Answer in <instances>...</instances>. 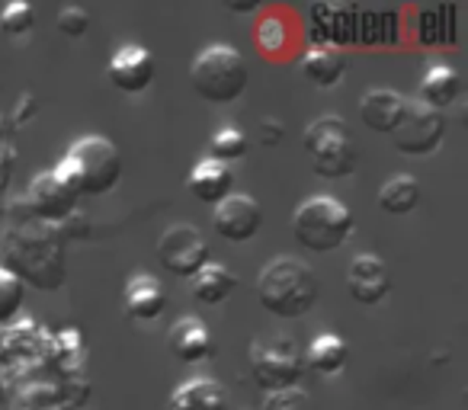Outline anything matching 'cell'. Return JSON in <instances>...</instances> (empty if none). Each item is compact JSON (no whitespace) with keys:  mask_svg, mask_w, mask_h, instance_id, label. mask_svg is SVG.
<instances>
[{"mask_svg":"<svg viewBox=\"0 0 468 410\" xmlns=\"http://www.w3.org/2000/svg\"><path fill=\"white\" fill-rule=\"evenodd\" d=\"M305 365L318 375H340L350 363V343L337 333H321L308 343V350L302 352Z\"/></svg>","mask_w":468,"mask_h":410,"instance_id":"21","label":"cell"},{"mask_svg":"<svg viewBox=\"0 0 468 410\" xmlns=\"http://www.w3.org/2000/svg\"><path fill=\"white\" fill-rule=\"evenodd\" d=\"M263 410H318V404L305 388H286L263 397Z\"/></svg>","mask_w":468,"mask_h":410,"instance_id":"29","label":"cell"},{"mask_svg":"<svg viewBox=\"0 0 468 410\" xmlns=\"http://www.w3.org/2000/svg\"><path fill=\"white\" fill-rule=\"evenodd\" d=\"M154 55L148 52L144 46H122L112 52L110 65H106V78L116 90L122 93H144L154 80Z\"/></svg>","mask_w":468,"mask_h":410,"instance_id":"12","label":"cell"},{"mask_svg":"<svg viewBox=\"0 0 468 410\" xmlns=\"http://www.w3.org/2000/svg\"><path fill=\"white\" fill-rule=\"evenodd\" d=\"M302 144H305L314 173L324 180H340V176H350L356 170V144H353L350 129L340 116L327 112V116L308 122Z\"/></svg>","mask_w":468,"mask_h":410,"instance_id":"6","label":"cell"},{"mask_svg":"<svg viewBox=\"0 0 468 410\" xmlns=\"http://www.w3.org/2000/svg\"><path fill=\"white\" fill-rule=\"evenodd\" d=\"M189 289H193L196 301H202V305H221V301L231 299V292L238 289V276H234L225 263L208 260L206 267L189 279Z\"/></svg>","mask_w":468,"mask_h":410,"instance_id":"23","label":"cell"},{"mask_svg":"<svg viewBox=\"0 0 468 410\" xmlns=\"http://www.w3.org/2000/svg\"><path fill=\"white\" fill-rule=\"evenodd\" d=\"M55 173L68 189L80 195H106L116 189L119 176H122V154H119L116 142L103 135H84L65 151Z\"/></svg>","mask_w":468,"mask_h":410,"instance_id":"3","label":"cell"},{"mask_svg":"<svg viewBox=\"0 0 468 410\" xmlns=\"http://www.w3.org/2000/svg\"><path fill=\"white\" fill-rule=\"evenodd\" d=\"M14 365V356H10V346H7V333H4V327H0V375Z\"/></svg>","mask_w":468,"mask_h":410,"instance_id":"34","label":"cell"},{"mask_svg":"<svg viewBox=\"0 0 468 410\" xmlns=\"http://www.w3.org/2000/svg\"><path fill=\"white\" fill-rule=\"evenodd\" d=\"M302 74H305L308 84L321 87V90H331L344 80L346 74V55L334 46H312L299 61Z\"/></svg>","mask_w":468,"mask_h":410,"instance_id":"20","label":"cell"},{"mask_svg":"<svg viewBox=\"0 0 468 410\" xmlns=\"http://www.w3.org/2000/svg\"><path fill=\"white\" fill-rule=\"evenodd\" d=\"M346 289L356 305H378L391 292V273L378 254H356L346 269Z\"/></svg>","mask_w":468,"mask_h":410,"instance_id":"13","label":"cell"},{"mask_svg":"<svg viewBox=\"0 0 468 410\" xmlns=\"http://www.w3.org/2000/svg\"><path fill=\"white\" fill-rule=\"evenodd\" d=\"M42 359H46V365L58 378H78L87 363V350H84V343H80V333L71 331V327L58 333H48Z\"/></svg>","mask_w":468,"mask_h":410,"instance_id":"18","label":"cell"},{"mask_svg":"<svg viewBox=\"0 0 468 410\" xmlns=\"http://www.w3.org/2000/svg\"><path fill=\"white\" fill-rule=\"evenodd\" d=\"M157 260L167 273L180 276V279H193L208 260H212V247H208L206 235L196 225L176 222L157 241Z\"/></svg>","mask_w":468,"mask_h":410,"instance_id":"8","label":"cell"},{"mask_svg":"<svg viewBox=\"0 0 468 410\" xmlns=\"http://www.w3.org/2000/svg\"><path fill=\"white\" fill-rule=\"evenodd\" d=\"M356 218H353L350 205L327 193L308 195L295 205L292 212V235L312 254H331L340 250L353 237Z\"/></svg>","mask_w":468,"mask_h":410,"instance_id":"5","label":"cell"},{"mask_svg":"<svg viewBox=\"0 0 468 410\" xmlns=\"http://www.w3.org/2000/svg\"><path fill=\"white\" fill-rule=\"evenodd\" d=\"M58 29L65 36H71V39H80L90 29V14L84 7H65L58 14Z\"/></svg>","mask_w":468,"mask_h":410,"instance_id":"30","label":"cell"},{"mask_svg":"<svg viewBox=\"0 0 468 410\" xmlns=\"http://www.w3.org/2000/svg\"><path fill=\"white\" fill-rule=\"evenodd\" d=\"M167 410H231V401L215 378L196 375L176 384L174 394L167 397Z\"/></svg>","mask_w":468,"mask_h":410,"instance_id":"17","label":"cell"},{"mask_svg":"<svg viewBox=\"0 0 468 410\" xmlns=\"http://www.w3.org/2000/svg\"><path fill=\"white\" fill-rule=\"evenodd\" d=\"M250 142L248 135H244L238 125H225V129H218L212 135V142H208V151H212V161L218 163H234V161H244V154H248Z\"/></svg>","mask_w":468,"mask_h":410,"instance_id":"26","label":"cell"},{"mask_svg":"<svg viewBox=\"0 0 468 410\" xmlns=\"http://www.w3.org/2000/svg\"><path fill=\"white\" fill-rule=\"evenodd\" d=\"M167 308V292L164 286L148 273H138L125 282V292H122V311L129 321H138V324H151L157 321Z\"/></svg>","mask_w":468,"mask_h":410,"instance_id":"16","label":"cell"},{"mask_svg":"<svg viewBox=\"0 0 468 410\" xmlns=\"http://www.w3.org/2000/svg\"><path fill=\"white\" fill-rule=\"evenodd\" d=\"M27 209L33 212L36 222L42 225H65L68 218L78 212V193L68 189L65 183L58 180L55 170H46L39 173L27 189Z\"/></svg>","mask_w":468,"mask_h":410,"instance_id":"11","label":"cell"},{"mask_svg":"<svg viewBox=\"0 0 468 410\" xmlns=\"http://www.w3.org/2000/svg\"><path fill=\"white\" fill-rule=\"evenodd\" d=\"M186 186L199 202H206V205H218L225 195H231V186H234L231 167H225V163L206 157V161H199L193 170H189Z\"/></svg>","mask_w":468,"mask_h":410,"instance_id":"19","label":"cell"},{"mask_svg":"<svg viewBox=\"0 0 468 410\" xmlns=\"http://www.w3.org/2000/svg\"><path fill=\"white\" fill-rule=\"evenodd\" d=\"M167 350L176 363L183 365H196L202 359H208L215 352L212 343V331L202 318H193V314H183L170 324L167 331Z\"/></svg>","mask_w":468,"mask_h":410,"instance_id":"14","label":"cell"},{"mask_svg":"<svg viewBox=\"0 0 468 410\" xmlns=\"http://www.w3.org/2000/svg\"><path fill=\"white\" fill-rule=\"evenodd\" d=\"M318 295L321 286L314 269L295 257H276L257 273V301L273 318H305L318 305Z\"/></svg>","mask_w":468,"mask_h":410,"instance_id":"2","label":"cell"},{"mask_svg":"<svg viewBox=\"0 0 468 410\" xmlns=\"http://www.w3.org/2000/svg\"><path fill=\"white\" fill-rule=\"evenodd\" d=\"M4 254H7V269L23 286L42 292L65 286V231L55 225H16L4 241Z\"/></svg>","mask_w":468,"mask_h":410,"instance_id":"1","label":"cell"},{"mask_svg":"<svg viewBox=\"0 0 468 410\" xmlns=\"http://www.w3.org/2000/svg\"><path fill=\"white\" fill-rule=\"evenodd\" d=\"M263 228V205L248 193H231L212 205V231L228 244H248Z\"/></svg>","mask_w":468,"mask_h":410,"instance_id":"10","label":"cell"},{"mask_svg":"<svg viewBox=\"0 0 468 410\" xmlns=\"http://www.w3.org/2000/svg\"><path fill=\"white\" fill-rule=\"evenodd\" d=\"M408 106L410 100L404 93L376 87V90L363 93V100H359V119H363L366 129L378 131V135H391L408 116Z\"/></svg>","mask_w":468,"mask_h":410,"instance_id":"15","label":"cell"},{"mask_svg":"<svg viewBox=\"0 0 468 410\" xmlns=\"http://www.w3.org/2000/svg\"><path fill=\"white\" fill-rule=\"evenodd\" d=\"M261 142L263 144H280L282 142V125H280V119H263V122H261Z\"/></svg>","mask_w":468,"mask_h":410,"instance_id":"32","label":"cell"},{"mask_svg":"<svg viewBox=\"0 0 468 410\" xmlns=\"http://www.w3.org/2000/svg\"><path fill=\"white\" fill-rule=\"evenodd\" d=\"M36 23V10L23 0L16 4H7V7L0 10V33L4 36H27Z\"/></svg>","mask_w":468,"mask_h":410,"instance_id":"28","label":"cell"},{"mask_svg":"<svg viewBox=\"0 0 468 410\" xmlns=\"http://www.w3.org/2000/svg\"><path fill=\"white\" fill-rule=\"evenodd\" d=\"M459 93H462V80H459V74H455V68L430 65L420 80V100H417V103L446 112V106H452L455 100H459Z\"/></svg>","mask_w":468,"mask_h":410,"instance_id":"22","label":"cell"},{"mask_svg":"<svg viewBox=\"0 0 468 410\" xmlns=\"http://www.w3.org/2000/svg\"><path fill=\"white\" fill-rule=\"evenodd\" d=\"M420 205V183L410 173H391L378 186V209L385 216H410Z\"/></svg>","mask_w":468,"mask_h":410,"instance_id":"24","label":"cell"},{"mask_svg":"<svg viewBox=\"0 0 468 410\" xmlns=\"http://www.w3.org/2000/svg\"><path fill=\"white\" fill-rule=\"evenodd\" d=\"M248 365L254 382L261 384L267 394L286 388H299V378L305 372V359H302V346L289 333H276V337H261L248 346Z\"/></svg>","mask_w":468,"mask_h":410,"instance_id":"7","label":"cell"},{"mask_svg":"<svg viewBox=\"0 0 468 410\" xmlns=\"http://www.w3.org/2000/svg\"><path fill=\"white\" fill-rule=\"evenodd\" d=\"M4 333H7V346H10V356H14V363H27V359H33V356L42 359V350H46L48 333L42 331L36 321H20V318H16L10 327H4Z\"/></svg>","mask_w":468,"mask_h":410,"instance_id":"25","label":"cell"},{"mask_svg":"<svg viewBox=\"0 0 468 410\" xmlns=\"http://www.w3.org/2000/svg\"><path fill=\"white\" fill-rule=\"evenodd\" d=\"M10 173H14V151L0 148V189L10 183Z\"/></svg>","mask_w":468,"mask_h":410,"instance_id":"33","label":"cell"},{"mask_svg":"<svg viewBox=\"0 0 468 410\" xmlns=\"http://www.w3.org/2000/svg\"><path fill=\"white\" fill-rule=\"evenodd\" d=\"M23 301H27V286L7 267H0V327H10L20 318Z\"/></svg>","mask_w":468,"mask_h":410,"instance_id":"27","label":"cell"},{"mask_svg":"<svg viewBox=\"0 0 468 410\" xmlns=\"http://www.w3.org/2000/svg\"><path fill=\"white\" fill-rule=\"evenodd\" d=\"M446 129H449L446 112L430 110L423 103H410L404 122L391 131V144H395V151H401L408 157H427L442 144Z\"/></svg>","mask_w":468,"mask_h":410,"instance_id":"9","label":"cell"},{"mask_svg":"<svg viewBox=\"0 0 468 410\" xmlns=\"http://www.w3.org/2000/svg\"><path fill=\"white\" fill-rule=\"evenodd\" d=\"M189 84H193L196 97H202L206 103L212 106L234 103V100L244 97V90L250 84L248 58L234 46L212 42L189 65Z\"/></svg>","mask_w":468,"mask_h":410,"instance_id":"4","label":"cell"},{"mask_svg":"<svg viewBox=\"0 0 468 410\" xmlns=\"http://www.w3.org/2000/svg\"><path fill=\"white\" fill-rule=\"evenodd\" d=\"M228 10H231V14H257L261 7H257V4H231Z\"/></svg>","mask_w":468,"mask_h":410,"instance_id":"35","label":"cell"},{"mask_svg":"<svg viewBox=\"0 0 468 410\" xmlns=\"http://www.w3.org/2000/svg\"><path fill=\"white\" fill-rule=\"evenodd\" d=\"M257 42L263 46V52H280L286 46V26H280L276 20H263L257 26Z\"/></svg>","mask_w":468,"mask_h":410,"instance_id":"31","label":"cell"}]
</instances>
